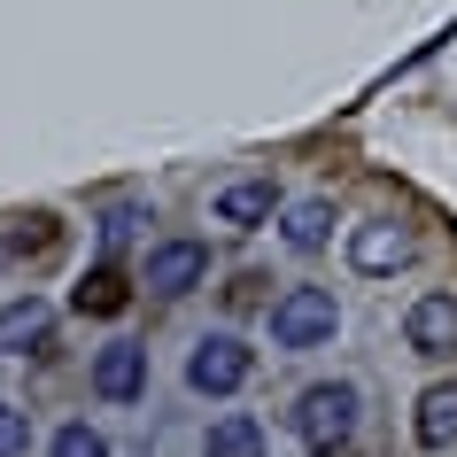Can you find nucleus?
I'll return each mask as SVG.
<instances>
[{
    "label": "nucleus",
    "instance_id": "8",
    "mask_svg": "<svg viewBox=\"0 0 457 457\" xmlns=\"http://www.w3.org/2000/svg\"><path fill=\"white\" fill-rule=\"evenodd\" d=\"M403 341L419 349V357H450V349H457V295H450V287L419 295L411 318H403Z\"/></svg>",
    "mask_w": 457,
    "mask_h": 457
},
{
    "label": "nucleus",
    "instance_id": "2",
    "mask_svg": "<svg viewBox=\"0 0 457 457\" xmlns=\"http://www.w3.org/2000/svg\"><path fill=\"white\" fill-rule=\"evenodd\" d=\"M334 326H341V311L326 287H287L271 303V349H326Z\"/></svg>",
    "mask_w": 457,
    "mask_h": 457
},
{
    "label": "nucleus",
    "instance_id": "7",
    "mask_svg": "<svg viewBox=\"0 0 457 457\" xmlns=\"http://www.w3.org/2000/svg\"><path fill=\"white\" fill-rule=\"evenodd\" d=\"M94 395L101 403H140L147 395V349L140 341H109L94 357Z\"/></svg>",
    "mask_w": 457,
    "mask_h": 457
},
{
    "label": "nucleus",
    "instance_id": "12",
    "mask_svg": "<svg viewBox=\"0 0 457 457\" xmlns=\"http://www.w3.org/2000/svg\"><path fill=\"white\" fill-rule=\"evenodd\" d=\"M124 303H132V279H124V264H94L86 279H78V295H71V311H78V318H117Z\"/></svg>",
    "mask_w": 457,
    "mask_h": 457
},
{
    "label": "nucleus",
    "instance_id": "5",
    "mask_svg": "<svg viewBox=\"0 0 457 457\" xmlns=\"http://www.w3.org/2000/svg\"><path fill=\"white\" fill-rule=\"evenodd\" d=\"M54 248H62V225H54V210H16V217H0V271L47 264Z\"/></svg>",
    "mask_w": 457,
    "mask_h": 457
},
{
    "label": "nucleus",
    "instance_id": "4",
    "mask_svg": "<svg viewBox=\"0 0 457 457\" xmlns=\"http://www.w3.org/2000/svg\"><path fill=\"white\" fill-rule=\"evenodd\" d=\"M411 256H419V233L395 225V217H372V225L349 233V264H357L364 279H387V271H403Z\"/></svg>",
    "mask_w": 457,
    "mask_h": 457
},
{
    "label": "nucleus",
    "instance_id": "13",
    "mask_svg": "<svg viewBox=\"0 0 457 457\" xmlns=\"http://www.w3.org/2000/svg\"><path fill=\"white\" fill-rule=\"evenodd\" d=\"M279 233H287V248H295V256H318V248L334 241V202H326V194H311V202H295Z\"/></svg>",
    "mask_w": 457,
    "mask_h": 457
},
{
    "label": "nucleus",
    "instance_id": "14",
    "mask_svg": "<svg viewBox=\"0 0 457 457\" xmlns=\"http://www.w3.org/2000/svg\"><path fill=\"white\" fill-rule=\"evenodd\" d=\"M256 450H264V427L241 419V411H233V419H217L210 442H202V457H256Z\"/></svg>",
    "mask_w": 457,
    "mask_h": 457
},
{
    "label": "nucleus",
    "instance_id": "6",
    "mask_svg": "<svg viewBox=\"0 0 457 457\" xmlns=\"http://www.w3.org/2000/svg\"><path fill=\"white\" fill-rule=\"evenodd\" d=\"M202 279H210V248L202 241H163L155 256H147V295H163V303L194 295Z\"/></svg>",
    "mask_w": 457,
    "mask_h": 457
},
{
    "label": "nucleus",
    "instance_id": "15",
    "mask_svg": "<svg viewBox=\"0 0 457 457\" xmlns=\"http://www.w3.org/2000/svg\"><path fill=\"white\" fill-rule=\"evenodd\" d=\"M54 457H109V442H101V434L86 427V419H71V427L54 434Z\"/></svg>",
    "mask_w": 457,
    "mask_h": 457
},
{
    "label": "nucleus",
    "instance_id": "9",
    "mask_svg": "<svg viewBox=\"0 0 457 457\" xmlns=\"http://www.w3.org/2000/svg\"><path fill=\"white\" fill-rule=\"evenodd\" d=\"M47 341H54V311L47 303H8L0 311V357H47Z\"/></svg>",
    "mask_w": 457,
    "mask_h": 457
},
{
    "label": "nucleus",
    "instance_id": "17",
    "mask_svg": "<svg viewBox=\"0 0 457 457\" xmlns=\"http://www.w3.org/2000/svg\"><path fill=\"white\" fill-rule=\"evenodd\" d=\"M24 442H31V419L16 403H0V457H24Z\"/></svg>",
    "mask_w": 457,
    "mask_h": 457
},
{
    "label": "nucleus",
    "instance_id": "10",
    "mask_svg": "<svg viewBox=\"0 0 457 457\" xmlns=\"http://www.w3.org/2000/svg\"><path fill=\"white\" fill-rule=\"evenodd\" d=\"M271 210H279L271 179H233V187H217V225H233V233H256V225H271Z\"/></svg>",
    "mask_w": 457,
    "mask_h": 457
},
{
    "label": "nucleus",
    "instance_id": "1",
    "mask_svg": "<svg viewBox=\"0 0 457 457\" xmlns=\"http://www.w3.org/2000/svg\"><path fill=\"white\" fill-rule=\"evenodd\" d=\"M364 419V395L349 380H318L295 395V434L311 442V450H349V434Z\"/></svg>",
    "mask_w": 457,
    "mask_h": 457
},
{
    "label": "nucleus",
    "instance_id": "11",
    "mask_svg": "<svg viewBox=\"0 0 457 457\" xmlns=\"http://www.w3.org/2000/svg\"><path fill=\"white\" fill-rule=\"evenodd\" d=\"M411 434H419V450H450L457 442V380H434L411 411Z\"/></svg>",
    "mask_w": 457,
    "mask_h": 457
},
{
    "label": "nucleus",
    "instance_id": "16",
    "mask_svg": "<svg viewBox=\"0 0 457 457\" xmlns=\"http://www.w3.org/2000/svg\"><path fill=\"white\" fill-rule=\"evenodd\" d=\"M140 225H147V210H132V202H117V210L101 217V248H124L132 233H140Z\"/></svg>",
    "mask_w": 457,
    "mask_h": 457
},
{
    "label": "nucleus",
    "instance_id": "3",
    "mask_svg": "<svg viewBox=\"0 0 457 457\" xmlns=\"http://www.w3.org/2000/svg\"><path fill=\"white\" fill-rule=\"evenodd\" d=\"M248 372H256V349H248L241 334H202L187 357V387L194 395H241Z\"/></svg>",
    "mask_w": 457,
    "mask_h": 457
},
{
    "label": "nucleus",
    "instance_id": "18",
    "mask_svg": "<svg viewBox=\"0 0 457 457\" xmlns=\"http://www.w3.org/2000/svg\"><path fill=\"white\" fill-rule=\"evenodd\" d=\"M311 457H349V450H311Z\"/></svg>",
    "mask_w": 457,
    "mask_h": 457
}]
</instances>
